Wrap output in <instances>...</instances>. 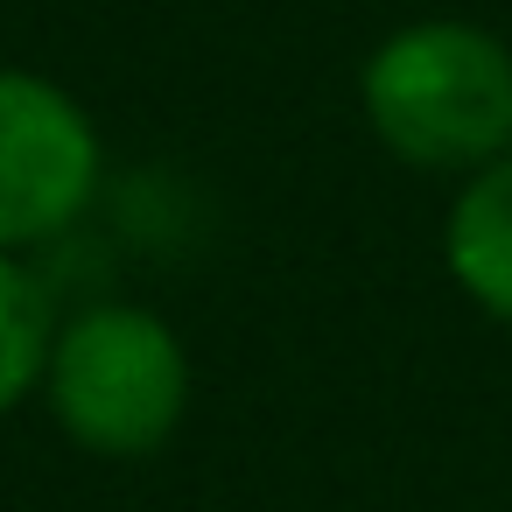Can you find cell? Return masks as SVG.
I'll return each instance as SVG.
<instances>
[{
    "mask_svg": "<svg viewBox=\"0 0 512 512\" xmlns=\"http://www.w3.org/2000/svg\"><path fill=\"white\" fill-rule=\"evenodd\" d=\"M358 106L393 162L421 176H477L512 155V50L477 22H407L365 57Z\"/></svg>",
    "mask_w": 512,
    "mask_h": 512,
    "instance_id": "6da1fadb",
    "label": "cell"
},
{
    "mask_svg": "<svg viewBox=\"0 0 512 512\" xmlns=\"http://www.w3.org/2000/svg\"><path fill=\"white\" fill-rule=\"evenodd\" d=\"M43 400L85 456L141 463L155 456L190 407V351L141 302H99L50 337Z\"/></svg>",
    "mask_w": 512,
    "mask_h": 512,
    "instance_id": "7a4b0ae2",
    "label": "cell"
},
{
    "mask_svg": "<svg viewBox=\"0 0 512 512\" xmlns=\"http://www.w3.org/2000/svg\"><path fill=\"white\" fill-rule=\"evenodd\" d=\"M99 127L43 71L0 64V253L50 246L99 197Z\"/></svg>",
    "mask_w": 512,
    "mask_h": 512,
    "instance_id": "3957f363",
    "label": "cell"
},
{
    "mask_svg": "<svg viewBox=\"0 0 512 512\" xmlns=\"http://www.w3.org/2000/svg\"><path fill=\"white\" fill-rule=\"evenodd\" d=\"M442 260L456 274V288L512 330V155L484 162L477 176H463L449 225H442Z\"/></svg>",
    "mask_w": 512,
    "mask_h": 512,
    "instance_id": "277c9868",
    "label": "cell"
},
{
    "mask_svg": "<svg viewBox=\"0 0 512 512\" xmlns=\"http://www.w3.org/2000/svg\"><path fill=\"white\" fill-rule=\"evenodd\" d=\"M50 337H57V316H50L43 281L29 274L22 253H0V414L43 386Z\"/></svg>",
    "mask_w": 512,
    "mask_h": 512,
    "instance_id": "5b68a950",
    "label": "cell"
}]
</instances>
